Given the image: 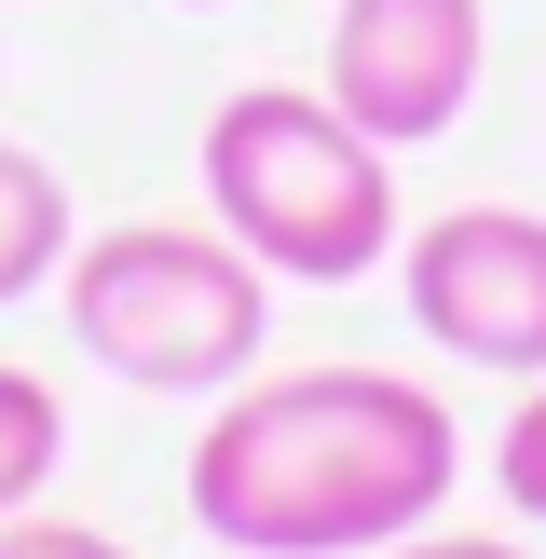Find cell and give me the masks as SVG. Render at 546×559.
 Here are the masks:
<instances>
[{"label":"cell","instance_id":"8","mask_svg":"<svg viewBox=\"0 0 546 559\" xmlns=\"http://www.w3.org/2000/svg\"><path fill=\"white\" fill-rule=\"evenodd\" d=\"M491 478H506V506H519V519H546V382L519 396V424L491 437Z\"/></svg>","mask_w":546,"mask_h":559},{"label":"cell","instance_id":"7","mask_svg":"<svg viewBox=\"0 0 546 559\" xmlns=\"http://www.w3.org/2000/svg\"><path fill=\"white\" fill-rule=\"evenodd\" d=\"M55 464H69V409H55V382H41V369H14V355H0V519L41 506Z\"/></svg>","mask_w":546,"mask_h":559},{"label":"cell","instance_id":"5","mask_svg":"<svg viewBox=\"0 0 546 559\" xmlns=\"http://www.w3.org/2000/svg\"><path fill=\"white\" fill-rule=\"evenodd\" d=\"M491 69V27L478 0H342L328 14V96L382 136V151H424V136L464 123Z\"/></svg>","mask_w":546,"mask_h":559},{"label":"cell","instance_id":"10","mask_svg":"<svg viewBox=\"0 0 546 559\" xmlns=\"http://www.w3.org/2000/svg\"><path fill=\"white\" fill-rule=\"evenodd\" d=\"M382 559H519V546L506 533H437V519H424V533H396Z\"/></svg>","mask_w":546,"mask_h":559},{"label":"cell","instance_id":"2","mask_svg":"<svg viewBox=\"0 0 546 559\" xmlns=\"http://www.w3.org/2000/svg\"><path fill=\"white\" fill-rule=\"evenodd\" d=\"M205 218L273 287H355L410 233L396 218V151L328 82H246V96L205 109Z\"/></svg>","mask_w":546,"mask_h":559},{"label":"cell","instance_id":"11","mask_svg":"<svg viewBox=\"0 0 546 559\" xmlns=\"http://www.w3.org/2000/svg\"><path fill=\"white\" fill-rule=\"evenodd\" d=\"M178 14H218V0H178Z\"/></svg>","mask_w":546,"mask_h":559},{"label":"cell","instance_id":"6","mask_svg":"<svg viewBox=\"0 0 546 559\" xmlns=\"http://www.w3.org/2000/svg\"><path fill=\"white\" fill-rule=\"evenodd\" d=\"M69 178H55L27 136H0V300H27V287H55L69 273Z\"/></svg>","mask_w":546,"mask_h":559},{"label":"cell","instance_id":"4","mask_svg":"<svg viewBox=\"0 0 546 559\" xmlns=\"http://www.w3.org/2000/svg\"><path fill=\"white\" fill-rule=\"evenodd\" d=\"M396 287L437 355L546 382V218L533 205H451L424 233H396Z\"/></svg>","mask_w":546,"mask_h":559},{"label":"cell","instance_id":"3","mask_svg":"<svg viewBox=\"0 0 546 559\" xmlns=\"http://www.w3.org/2000/svg\"><path fill=\"white\" fill-rule=\"evenodd\" d=\"M55 287H69V342L136 396H233L273 342V273L233 233H178V218L69 246Z\"/></svg>","mask_w":546,"mask_h":559},{"label":"cell","instance_id":"9","mask_svg":"<svg viewBox=\"0 0 546 559\" xmlns=\"http://www.w3.org/2000/svg\"><path fill=\"white\" fill-rule=\"evenodd\" d=\"M0 559H136V546H109V533H82V519H0Z\"/></svg>","mask_w":546,"mask_h":559},{"label":"cell","instance_id":"1","mask_svg":"<svg viewBox=\"0 0 546 559\" xmlns=\"http://www.w3.org/2000/svg\"><path fill=\"white\" fill-rule=\"evenodd\" d=\"M464 478V424L410 369H246L191 451V533L233 559H382Z\"/></svg>","mask_w":546,"mask_h":559}]
</instances>
